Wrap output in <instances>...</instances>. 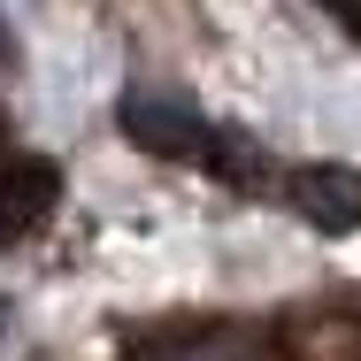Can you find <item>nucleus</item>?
Segmentation results:
<instances>
[{"mask_svg":"<svg viewBox=\"0 0 361 361\" xmlns=\"http://www.w3.org/2000/svg\"><path fill=\"white\" fill-rule=\"evenodd\" d=\"M116 123H123V139H131V146L161 154V161H192V169H216L231 192H285V185H277V161H269L262 146L246 139V131H231V123L200 116V108H177V100L131 92V100L116 108Z\"/></svg>","mask_w":361,"mask_h":361,"instance_id":"f257e3e1","label":"nucleus"},{"mask_svg":"<svg viewBox=\"0 0 361 361\" xmlns=\"http://www.w3.org/2000/svg\"><path fill=\"white\" fill-rule=\"evenodd\" d=\"M285 200L300 208V223L346 238V231H361V169H346V161H307V169L285 177Z\"/></svg>","mask_w":361,"mask_h":361,"instance_id":"f03ea898","label":"nucleus"},{"mask_svg":"<svg viewBox=\"0 0 361 361\" xmlns=\"http://www.w3.org/2000/svg\"><path fill=\"white\" fill-rule=\"evenodd\" d=\"M54 192H62V169L47 154H0V246L31 238L54 216Z\"/></svg>","mask_w":361,"mask_h":361,"instance_id":"7ed1b4c3","label":"nucleus"},{"mask_svg":"<svg viewBox=\"0 0 361 361\" xmlns=\"http://www.w3.org/2000/svg\"><path fill=\"white\" fill-rule=\"evenodd\" d=\"M146 361H262V346H254L246 331L216 323V331H185V338H169V346H154Z\"/></svg>","mask_w":361,"mask_h":361,"instance_id":"20e7f679","label":"nucleus"},{"mask_svg":"<svg viewBox=\"0 0 361 361\" xmlns=\"http://www.w3.org/2000/svg\"><path fill=\"white\" fill-rule=\"evenodd\" d=\"M0 331H8V300H0Z\"/></svg>","mask_w":361,"mask_h":361,"instance_id":"39448f33","label":"nucleus"}]
</instances>
